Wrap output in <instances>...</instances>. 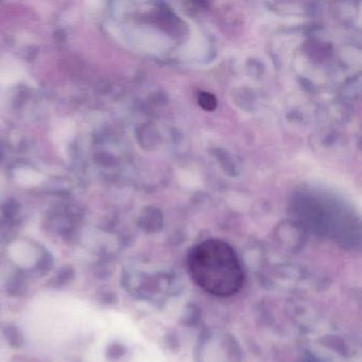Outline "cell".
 I'll list each match as a JSON object with an SVG mask.
<instances>
[{
  "mask_svg": "<svg viewBox=\"0 0 362 362\" xmlns=\"http://www.w3.org/2000/svg\"><path fill=\"white\" fill-rule=\"evenodd\" d=\"M187 267L199 287L219 298L238 293L245 281L236 252L228 243L218 239L194 245L188 254Z\"/></svg>",
  "mask_w": 362,
  "mask_h": 362,
  "instance_id": "1",
  "label": "cell"
},
{
  "mask_svg": "<svg viewBox=\"0 0 362 362\" xmlns=\"http://www.w3.org/2000/svg\"><path fill=\"white\" fill-rule=\"evenodd\" d=\"M22 67L14 60L0 61V84L10 86L16 83L22 78Z\"/></svg>",
  "mask_w": 362,
  "mask_h": 362,
  "instance_id": "2",
  "label": "cell"
},
{
  "mask_svg": "<svg viewBox=\"0 0 362 362\" xmlns=\"http://www.w3.org/2000/svg\"><path fill=\"white\" fill-rule=\"evenodd\" d=\"M16 179L18 183L25 186L37 185L42 182L43 177L33 169L20 168L16 171Z\"/></svg>",
  "mask_w": 362,
  "mask_h": 362,
  "instance_id": "3",
  "label": "cell"
},
{
  "mask_svg": "<svg viewBox=\"0 0 362 362\" xmlns=\"http://www.w3.org/2000/svg\"><path fill=\"white\" fill-rule=\"evenodd\" d=\"M198 103L201 107L206 111H214L217 107V99L209 93L203 92L199 94Z\"/></svg>",
  "mask_w": 362,
  "mask_h": 362,
  "instance_id": "4",
  "label": "cell"
}]
</instances>
